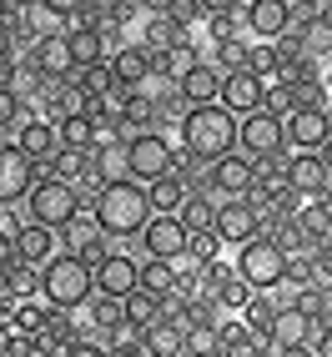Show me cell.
I'll use <instances>...</instances> for the list:
<instances>
[{"label": "cell", "mask_w": 332, "mask_h": 357, "mask_svg": "<svg viewBox=\"0 0 332 357\" xmlns=\"http://www.w3.org/2000/svg\"><path fill=\"white\" fill-rule=\"evenodd\" d=\"M91 211H96V222H101V231L111 236V242H141L146 222L156 217L141 181H111V186H101L96 202H91Z\"/></svg>", "instance_id": "1"}, {"label": "cell", "mask_w": 332, "mask_h": 357, "mask_svg": "<svg viewBox=\"0 0 332 357\" xmlns=\"http://www.w3.org/2000/svg\"><path fill=\"white\" fill-rule=\"evenodd\" d=\"M176 146L186 156H197L202 166L222 161L236 151V116L222 106H192L181 116V131H176Z\"/></svg>", "instance_id": "2"}, {"label": "cell", "mask_w": 332, "mask_h": 357, "mask_svg": "<svg viewBox=\"0 0 332 357\" xmlns=\"http://www.w3.org/2000/svg\"><path fill=\"white\" fill-rule=\"evenodd\" d=\"M96 297V267H86L81 257H51L40 267V302H51L56 312H86Z\"/></svg>", "instance_id": "3"}, {"label": "cell", "mask_w": 332, "mask_h": 357, "mask_svg": "<svg viewBox=\"0 0 332 357\" xmlns=\"http://www.w3.org/2000/svg\"><path fill=\"white\" fill-rule=\"evenodd\" d=\"M91 202H96V197H81L70 181L40 176V181H36V192L26 197V222L51 227V231H66L70 222L81 217V211H91Z\"/></svg>", "instance_id": "4"}, {"label": "cell", "mask_w": 332, "mask_h": 357, "mask_svg": "<svg viewBox=\"0 0 332 357\" xmlns=\"http://www.w3.org/2000/svg\"><path fill=\"white\" fill-rule=\"evenodd\" d=\"M236 277L247 282L252 292H277L287 287V252H282V242H272V236H257V242L236 247Z\"/></svg>", "instance_id": "5"}, {"label": "cell", "mask_w": 332, "mask_h": 357, "mask_svg": "<svg viewBox=\"0 0 332 357\" xmlns=\"http://www.w3.org/2000/svg\"><path fill=\"white\" fill-rule=\"evenodd\" d=\"M236 151L247 161H272V156H287V131L272 111H257L247 121H236Z\"/></svg>", "instance_id": "6"}, {"label": "cell", "mask_w": 332, "mask_h": 357, "mask_svg": "<svg viewBox=\"0 0 332 357\" xmlns=\"http://www.w3.org/2000/svg\"><path fill=\"white\" fill-rule=\"evenodd\" d=\"M176 156H181V146H176L172 136H161V131L136 136V141H131V181L151 186V181H161V176H172V172H176Z\"/></svg>", "instance_id": "7"}, {"label": "cell", "mask_w": 332, "mask_h": 357, "mask_svg": "<svg viewBox=\"0 0 332 357\" xmlns=\"http://www.w3.org/2000/svg\"><path fill=\"white\" fill-rule=\"evenodd\" d=\"M282 131H287V156H322V146L332 141V111L302 106L282 121Z\"/></svg>", "instance_id": "8"}, {"label": "cell", "mask_w": 332, "mask_h": 357, "mask_svg": "<svg viewBox=\"0 0 332 357\" xmlns=\"http://www.w3.org/2000/svg\"><path fill=\"white\" fill-rule=\"evenodd\" d=\"M252 186H257V166L242 151H232V156H222V161L206 166V192L217 197V202H247Z\"/></svg>", "instance_id": "9"}, {"label": "cell", "mask_w": 332, "mask_h": 357, "mask_svg": "<svg viewBox=\"0 0 332 357\" xmlns=\"http://www.w3.org/2000/svg\"><path fill=\"white\" fill-rule=\"evenodd\" d=\"M61 236V252H70V257H81L86 267H101V261L116 252L111 247V236L101 231V222H96V211H81L76 222H70L66 231H56Z\"/></svg>", "instance_id": "10"}, {"label": "cell", "mask_w": 332, "mask_h": 357, "mask_svg": "<svg viewBox=\"0 0 332 357\" xmlns=\"http://www.w3.org/2000/svg\"><path fill=\"white\" fill-rule=\"evenodd\" d=\"M40 181V166L31 156H20L15 141H0V206H15L36 192Z\"/></svg>", "instance_id": "11"}, {"label": "cell", "mask_w": 332, "mask_h": 357, "mask_svg": "<svg viewBox=\"0 0 332 357\" xmlns=\"http://www.w3.org/2000/svg\"><path fill=\"white\" fill-rule=\"evenodd\" d=\"M186 247H192V231H186L181 217H151L146 231H141V252L156 261H181Z\"/></svg>", "instance_id": "12"}, {"label": "cell", "mask_w": 332, "mask_h": 357, "mask_svg": "<svg viewBox=\"0 0 332 357\" xmlns=\"http://www.w3.org/2000/svg\"><path fill=\"white\" fill-rule=\"evenodd\" d=\"M222 236V247H247L262 236V211H257L252 202H222L217 206V227H211Z\"/></svg>", "instance_id": "13"}, {"label": "cell", "mask_w": 332, "mask_h": 357, "mask_svg": "<svg viewBox=\"0 0 332 357\" xmlns=\"http://www.w3.org/2000/svg\"><path fill=\"white\" fill-rule=\"evenodd\" d=\"M141 287V257H131V252H121L116 247L101 267H96V297H131Z\"/></svg>", "instance_id": "14"}, {"label": "cell", "mask_w": 332, "mask_h": 357, "mask_svg": "<svg viewBox=\"0 0 332 357\" xmlns=\"http://www.w3.org/2000/svg\"><path fill=\"white\" fill-rule=\"evenodd\" d=\"M222 86H227V76L217 70V61L202 56V61L176 81V96H181L186 106H222Z\"/></svg>", "instance_id": "15"}, {"label": "cell", "mask_w": 332, "mask_h": 357, "mask_svg": "<svg viewBox=\"0 0 332 357\" xmlns=\"http://www.w3.org/2000/svg\"><path fill=\"white\" fill-rule=\"evenodd\" d=\"M15 146L36 166H51L61 156V131H56V121H45V116H26V121L15 126Z\"/></svg>", "instance_id": "16"}, {"label": "cell", "mask_w": 332, "mask_h": 357, "mask_svg": "<svg viewBox=\"0 0 332 357\" xmlns=\"http://www.w3.org/2000/svg\"><path fill=\"white\" fill-rule=\"evenodd\" d=\"M242 26L252 31L257 45H277L287 36V0H247L242 6Z\"/></svg>", "instance_id": "17"}, {"label": "cell", "mask_w": 332, "mask_h": 357, "mask_svg": "<svg viewBox=\"0 0 332 357\" xmlns=\"http://www.w3.org/2000/svg\"><path fill=\"white\" fill-rule=\"evenodd\" d=\"M26 66H36L45 81H76V76H81L76 61H70L66 36H45V40H36L31 51H26Z\"/></svg>", "instance_id": "18"}, {"label": "cell", "mask_w": 332, "mask_h": 357, "mask_svg": "<svg viewBox=\"0 0 332 357\" xmlns=\"http://www.w3.org/2000/svg\"><path fill=\"white\" fill-rule=\"evenodd\" d=\"M267 106V86L252 76V70H236V76H227L222 86V111H232L236 121H247V116H257Z\"/></svg>", "instance_id": "19"}, {"label": "cell", "mask_w": 332, "mask_h": 357, "mask_svg": "<svg viewBox=\"0 0 332 357\" xmlns=\"http://www.w3.org/2000/svg\"><path fill=\"white\" fill-rule=\"evenodd\" d=\"M287 186L312 202V197H332V172L322 166V156H287Z\"/></svg>", "instance_id": "20"}, {"label": "cell", "mask_w": 332, "mask_h": 357, "mask_svg": "<svg viewBox=\"0 0 332 357\" xmlns=\"http://www.w3.org/2000/svg\"><path fill=\"white\" fill-rule=\"evenodd\" d=\"M91 181H96V192L111 181H131V141H106L91 151Z\"/></svg>", "instance_id": "21"}, {"label": "cell", "mask_w": 332, "mask_h": 357, "mask_svg": "<svg viewBox=\"0 0 332 357\" xmlns=\"http://www.w3.org/2000/svg\"><path fill=\"white\" fill-rule=\"evenodd\" d=\"M86 86L81 81H51L40 96V116L45 121H66V116H86Z\"/></svg>", "instance_id": "22"}, {"label": "cell", "mask_w": 332, "mask_h": 357, "mask_svg": "<svg viewBox=\"0 0 332 357\" xmlns=\"http://www.w3.org/2000/svg\"><path fill=\"white\" fill-rule=\"evenodd\" d=\"M141 45H146L151 56H172V51H186L192 45V31H181L172 15H161V6L151 10V20H146V31H141Z\"/></svg>", "instance_id": "23"}, {"label": "cell", "mask_w": 332, "mask_h": 357, "mask_svg": "<svg viewBox=\"0 0 332 357\" xmlns=\"http://www.w3.org/2000/svg\"><path fill=\"white\" fill-rule=\"evenodd\" d=\"M317 332H322L317 317H307V312H297V307H287V312H277V322H272V347H312Z\"/></svg>", "instance_id": "24"}, {"label": "cell", "mask_w": 332, "mask_h": 357, "mask_svg": "<svg viewBox=\"0 0 332 357\" xmlns=\"http://www.w3.org/2000/svg\"><path fill=\"white\" fill-rule=\"evenodd\" d=\"M111 76L121 91H141L151 81V51L146 45H121V51L111 56Z\"/></svg>", "instance_id": "25"}, {"label": "cell", "mask_w": 332, "mask_h": 357, "mask_svg": "<svg viewBox=\"0 0 332 357\" xmlns=\"http://www.w3.org/2000/svg\"><path fill=\"white\" fill-rule=\"evenodd\" d=\"M15 252H20V261H31V267H45L51 257H61V236L51 227L26 222V227L15 231Z\"/></svg>", "instance_id": "26"}, {"label": "cell", "mask_w": 332, "mask_h": 357, "mask_svg": "<svg viewBox=\"0 0 332 357\" xmlns=\"http://www.w3.org/2000/svg\"><path fill=\"white\" fill-rule=\"evenodd\" d=\"M146 197H151V211H156V217H181V206L192 202V186H186L181 172H172V176L151 181V186H146Z\"/></svg>", "instance_id": "27"}, {"label": "cell", "mask_w": 332, "mask_h": 357, "mask_svg": "<svg viewBox=\"0 0 332 357\" xmlns=\"http://www.w3.org/2000/svg\"><path fill=\"white\" fill-rule=\"evenodd\" d=\"M66 45H70V61H76V70H91V66L111 61V45H106L101 31H66Z\"/></svg>", "instance_id": "28"}, {"label": "cell", "mask_w": 332, "mask_h": 357, "mask_svg": "<svg viewBox=\"0 0 332 357\" xmlns=\"http://www.w3.org/2000/svg\"><path fill=\"white\" fill-rule=\"evenodd\" d=\"M202 6H206V36H211V45L236 40V31H242V6H232V0H202Z\"/></svg>", "instance_id": "29"}, {"label": "cell", "mask_w": 332, "mask_h": 357, "mask_svg": "<svg viewBox=\"0 0 332 357\" xmlns=\"http://www.w3.org/2000/svg\"><path fill=\"white\" fill-rule=\"evenodd\" d=\"M262 342H272V337H257L242 317H222V327H217V352H227V357H242V352L262 347Z\"/></svg>", "instance_id": "30"}, {"label": "cell", "mask_w": 332, "mask_h": 357, "mask_svg": "<svg viewBox=\"0 0 332 357\" xmlns=\"http://www.w3.org/2000/svg\"><path fill=\"white\" fill-rule=\"evenodd\" d=\"M56 131H61V146L66 151H96L101 146V136H96V121L91 116H66V121H56Z\"/></svg>", "instance_id": "31"}, {"label": "cell", "mask_w": 332, "mask_h": 357, "mask_svg": "<svg viewBox=\"0 0 332 357\" xmlns=\"http://www.w3.org/2000/svg\"><path fill=\"white\" fill-rule=\"evenodd\" d=\"M146 347H151V357H181L186 352V327L161 317L156 327H146Z\"/></svg>", "instance_id": "32"}, {"label": "cell", "mask_w": 332, "mask_h": 357, "mask_svg": "<svg viewBox=\"0 0 332 357\" xmlns=\"http://www.w3.org/2000/svg\"><path fill=\"white\" fill-rule=\"evenodd\" d=\"M0 287H6L10 302H31V297H40V267H31V261H15V267L0 277Z\"/></svg>", "instance_id": "33"}, {"label": "cell", "mask_w": 332, "mask_h": 357, "mask_svg": "<svg viewBox=\"0 0 332 357\" xmlns=\"http://www.w3.org/2000/svg\"><path fill=\"white\" fill-rule=\"evenodd\" d=\"M141 292L172 297V292H176V261H156V257H141Z\"/></svg>", "instance_id": "34"}, {"label": "cell", "mask_w": 332, "mask_h": 357, "mask_svg": "<svg viewBox=\"0 0 332 357\" xmlns=\"http://www.w3.org/2000/svg\"><path fill=\"white\" fill-rule=\"evenodd\" d=\"M217 197H211V192H192V202H186L181 206V222H186V231H211V227H217Z\"/></svg>", "instance_id": "35"}, {"label": "cell", "mask_w": 332, "mask_h": 357, "mask_svg": "<svg viewBox=\"0 0 332 357\" xmlns=\"http://www.w3.org/2000/svg\"><path fill=\"white\" fill-rule=\"evenodd\" d=\"M211 61H217L222 76H236V70H247V66H252V40H247V36H236V40L211 45Z\"/></svg>", "instance_id": "36"}, {"label": "cell", "mask_w": 332, "mask_h": 357, "mask_svg": "<svg viewBox=\"0 0 332 357\" xmlns=\"http://www.w3.org/2000/svg\"><path fill=\"white\" fill-rule=\"evenodd\" d=\"M161 302H166V297H156V292H141V287H136V292L126 297V322H131V327H141V332H146V327H156V322H161Z\"/></svg>", "instance_id": "37"}, {"label": "cell", "mask_w": 332, "mask_h": 357, "mask_svg": "<svg viewBox=\"0 0 332 357\" xmlns=\"http://www.w3.org/2000/svg\"><path fill=\"white\" fill-rule=\"evenodd\" d=\"M262 111H272L277 121H287L292 111H302V91H297L292 81H272V86H267V106H262Z\"/></svg>", "instance_id": "38"}, {"label": "cell", "mask_w": 332, "mask_h": 357, "mask_svg": "<svg viewBox=\"0 0 332 357\" xmlns=\"http://www.w3.org/2000/svg\"><path fill=\"white\" fill-rule=\"evenodd\" d=\"M247 70H252L262 86L282 81V51H277V45H257V40H252V66H247Z\"/></svg>", "instance_id": "39"}, {"label": "cell", "mask_w": 332, "mask_h": 357, "mask_svg": "<svg viewBox=\"0 0 332 357\" xmlns=\"http://www.w3.org/2000/svg\"><path fill=\"white\" fill-rule=\"evenodd\" d=\"M242 322L257 332V337H272V322H277V302L267 297V292H257L252 302H247V312H242Z\"/></svg>", "instance_id": "40"}, {"label": "cell", "mask_w": 332, "mask_h": 357, "mask_svg": "<svg viewBox=\"0 0 332 357\" xmlns=\"http://www.w3.org/2000/svg\"><path fill=\"white\" fill-rule=\"evenodd\" d=\"M161 15H172L181 31L206 26V6H202V0H161Z\"/></svg>", "instance_id": "41"}, {"label": "cell", "mask_w": 332, "mask_h": 357, "mask_svg": "<svg viewBox=\"0 0 332 357\" xmlns=\"http://www.w3.org/2000/svg\"><path fill=\"white\" fill-rule=\"evenodd\" d=\"M252 297H257V292L247 287V282H242V277H232V282H227V287L217 292V307H222V312H227V317H242Z\"/></svg>", "instance_id": "42"}, {"label": "cell", "mask_w": 332, "mask_h": 357, "mask_svg": "<svg viewBox=\"0 0 332 357\" xmlns=\"http://www.w3.org/2000/svg\"><path fill=\"white\" fill-rule=\"evenodd\" d=\"M26 116H36V111L15 96V86H0V131H15Z\"/></svg>", "instance_id": "43"}, {"label": "cell", "mask_w": 332, "mask_h": 357, "mask_svg": "<svg viewBox=\"0 0 332 357\" xmlns=\"http://www.w3.org/2000/svg\"><path fill=\"white\" fill-rule=\"evenodd\" d=\"M186 257L197 261V267H211V261H222V236L217 231H197L192 247H186Z\"/></svg>", "instance_id": "44"}, {"label": "cell", "mask_w": 332, "mask_h": 357, "mask_svg": "<svg viewBox=\"0 0 332 357\" xmlns=\"http://www.w3.org/2000/svg\"><path fill=\"white\" fill-rule=\"evenodd\" d=\"M76 81L86 86V96H111V91H116V76H111V61H101V66H91V70H81Z\"/></svg>", "instance_id": "45"}, {"label": "cell", "mask_w": 332, "mask_h": 357, "mask_svg": "<svg viewBox=\"0 0 332 357\" xmlns=\"http://www.w3.org/2000/svg\"><path fill=\"white\" fill-rule=\"evenodd\" d=\"M217 352V327H186V357H211Z\"/></svg>", "instance_id": "46"}, {"label": "cell", "mask_w": 332, "mask_h": 357, "mask_svg": "<svg viewBox=\"0 0 332 357\" xmlns=\"http://www.w3.org/2000/svg\"><path fill=\"white\" fill-rule=\"evenodd\" d=\"M61 357H111V347H106V342H91V337H81V342H70Z\"/></svg>", "instance_id": "47"}, {"label": "cell", "mask_w": 332, "mask_h": 357, "mask_svg": "<svg viewBox=\"0 0 332 357\" xmlns=\"http://www.w3.org/2000/svg\"><path fill=\"white\" fill-rule=\"evenodd\" d=\"M15 261H20V252H15V231H0V277H6Z\"/></svg>", "instance_id": "48"}, {"label": "cell", "mask_w": 332, "mask_h": 357, "mask_svg": "<svg viewBox=\"0 0 332 357\" xmlns=\"http://www.w3.org/2000/svg\"><path fill=\"white\" fill-rule=\"evenodd\" d=\"M312 261H317V277H322V282H332V242H322V247L312 252Z\"/></svg>", "instance_id": "49"}, {"label": "cell", "mask_w": 332, "mask_h": 357, "mask_svg": "<svg viewBox=\"0 0 332 357\" xmlns=\"http://www.w3.org/2000/svg\"><path fill=\"white\" fill-rule=\"evenodd\" d=\"M10 342H15V327L0 317V357H10Z\"/></svg>", "instance_id": "50"}, {"label": "cell", "mask_w": 332, "mask_h": 357, "mask_svg": "<svg viewBox=\"0 0 332 357\" xmlns=\"http://www.w3.org/2000/svg\"><path fill=\"white\" fill-rule=\"evenodd\" d=\"M312 352H317V357H332V327H322V332H317V342H312Z\"/></svg>", "instance_id": "51"}, {"label": "cell", "mask_w": 332, "mask_h": 357, "mask_svg": "<svg viewBox=\"0 0 332 357\" xmlns=\"http://www.w3.org/2000/svg\"><path fill=\"white\" fill-rule=\"evenodd\" d=\"M272 357H317L312 347H272Z\"/></svg>", "instance_id": "52"}, {"label": "cell", "mask_w": 332, "mask_h": 357, "mask_svg": "<svg viewBox=\"0 0 332 357\" xmlns=\"http://www.w3.org/2000/svg\"><path fill=\"white\" fill-rule=\"evenodd\" d=\"M242 357H272V342H262V347H252V352H242Z\"/></svg>", "instance_id": "53"}, {"label": "cell", "mask_w": 332, "mask_h": 357, "mask_svg": "<svg viewBox=\"0 0 332 357\" xmlns=\"http://www.w3.org/2000/svg\"><path fill=\"white\" fill-rule=\"evenodd\" d=\"M322 166H327V172H332V141H327V146H322Z\"/></svg>", "instance_id": "54"}, {"label": "cell", "mask_w": 332, "mask_h": 357, "mask_svg": "<svg viewBox=\"0 0 332 357\" xmlns=\"http://www.w3.org/2000/svg\"><path fill=\"white\" fill-rule=\"evenodd\" d=\"M322 86H327V96H332V66H327V70H322Z\"/></svg>", "instance_id": "55"}, {"label": "cell", "mask_w": 332, "mask_h": 357, "mask_svg": "<svg viewBox=\"0 0 332 357\" xmlns=\"http://www.w3.org/2000/svg\"><path fill=\"white\" fill-rule=\"evenodd\" d=\"M6 217H10V211H6V206H0V231H10V222H6Z\"/></svg>", "instance_id": "56"}]
</instances>
